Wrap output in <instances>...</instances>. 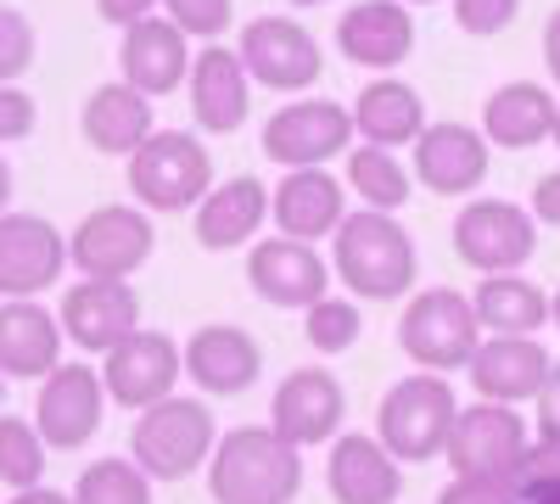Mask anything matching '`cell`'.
<instances>
[{"label": "cell", "instance_id": "cb8c5ba5", "mask_svg": "<svg viewBox=\"0 0 560 504\" xmlns=\"http://www.w3.org/2000/svg\"><path fill=\"white\" fill-rule=\"evenodd\" d=\"M247 107H253V79H247L242 57L230 51V45H202L197 62H191V113H197V129L236 134L247 124Z\"/></svg>", "mask_w": 560, "mask_h": 504}, {"label": "cell", "instance_id": "ee69618b", "mask_svg": "<svg viewBox=\"0 0 560 504\" xmlns=\"http://www.w3.org/2000/svg\"><path fill=\"white\" fill-rule=\"evenodd\" d=\"M533 219H544L549 231H560V168L533 186Z\"/></svg>", "mask_w": 560, "mask_h": 504}, {"label": "cell", "instance_id": "603a6c76", "mask_svg": "<svg viewBox=\"0 0 560 504\" xmlns=\"http://www.w3.org/2000/svg\"><path fill=\"white\" fill-rule=\"evenodd\" d=\"M118 68H124V84H135L140 96H168V90L191 79V45L168 17H147L124 28Z\"/></svg>", "mask_w": 560, "mask_h": 504}, {"label": "cell", "instance_id": "e575fe53", "mask_svg": "<svg viewBox=\"0 0 560 504\" xmlns=\"http://www.w3.org/2000/svg\"><path fill=\"white\" fill-rule=\"evenodd\" d=\"M303 331H308V348L314 353H348L364 331V314L348 303V297H319L303 319Z\"/></svg>", "mask_w": 560, "mask_h": 504}, {"label": "cell", "instance_id": "d4e9b609", "mask_svg": "<svg viewBox=\"0 0 560 504\" xmlns=\"http://www.w3.org/2000/svg\"><path fill=\"white\" fill-rule=\"evenodd\" d=\"M337 45L359 68H398L415 51L409 7H398V0H359V7H348L342 23H337Z\"/></svg>", "mask_w": 560, "mask_h": 504}, {"label": "cell", "instance_id": "7dc6e473", "mask_svg": "<svg viewBox=\"0 0 560 504\" xmlns=\"http://www.w3.org/2000/svg\"><path fill=\"white\" fill-rule=\"evenodd\" d=\"M7 202H12V163L0 157V213H7Z\"/></svg>", "mask_w": 560, "mask_h": 504}, {"label": "cell", "instance_id": "44dd1931", "mask_svg": "<svg viewBox=\"0 0 560 504\" xmlns=\"http://www.w3.org/2000/svg\"><path fill=\"white\" fill-rule=\"evenodd\" d=\"M415 179L438 197H465L488 179V134L465 124H432L415 141Z\"/></svg>", "mask_w": 560, "mask_h": 504}, {"label": "cell", "instance_id": "c3c4849f", "mask_svg": "<svg viewBox=\"0 0 560 504\" xmlns=\"http://www.w3.org/2000/svg\"><path fill=\"white\" fill-rule=\"evenodd\" d=\"M549 319H555V331H560V292L549 297Z\"/></svg>", "mask_w": 560, "mask_h": 504}, {"label": "cell", "instance_id": "5b68a950", "mask_svg": "<svg viewBox=\"0 0 560 504\" xmlns=\"http://www.w3.org/2000/svg\"><path fill=\"white\" fill-rule=\"evenodd\" d=\"M398 348L432 376H448V371H459V364H471V353L482 348L477 303L448 292V286L415 292L404 319H398Z\"/></svg>", "mask_w": 560, "mask_h": 504}, {"label": "cell", "instance_id": "4316f807", "mask_svg": "<svg viewBox=\"0 0 560 504\" xmlns=\"http://www.w3.org/2000/svg\"><path fill=\"white\" fill-rule=\"evenodd\" d=\"M269 186L253 174H236L224 179V186H213L197 208V242L208 253H230V247H247L258 236V224L269 219Z\"/></svg>", "mask_w": 560, "mask_h": 504}, {"label": "cell", "instance_id": "8d00e7d4", "mask_svg": "<svg viewBox=\"0 0 560 504\" xmlns=\"http://www.w3.org/2000/svg\"><path fill=\"white\" fill-rule=\"evenodd\" d=\"M34 51H39V34H34L28 12L0 7V84H18L34 68Z\"/></svg>", "mask_w": 560, "mask_h": 504}, {"label": "cell", "instance_id": "d590c367", "mask_svg": "<svg viewBox=\"0 0 560 504\" xmlns=\"http://www.w3.org/2000/svg\"><path fill=\"white\" fill-rule=\"evenodd\" d=\"M510 488H516L522 504H555L560 499V443H533L522 454L516 477H510Z\"/></svg>", "mask_w": 560, "mask_h": 504}, {"label": "cell", "instance_id": "681fc988", "mask_svg": "<svg viewBox=\"0 0 560 504\" xmlns=\"http://www.w3.org/2000/svg\"><path fill=\"white\" fill-rule=\"evenodd\" d=\"M398 7H432V0H398Z\"/></svg>", "mask_w": 560, "mask_h": 504}, {"label": "cell", "instance_id": "7bdbcfd3", "mask_svg": "<svg viewBox=\"0 0 560 504\" xmlns=\"http://www.w3.org/2000/svg\"><path fill=\"white\" fill-rule=\"evenodd\" d=\"M538 437L544 443H560V364L549 371V382L538 392Z\"/></svg>", "mask_w": 560, "mask_h": 504}, {"label": "cell", "instance_id": "8fae6325", "mask_svg": "<svg viewBox=\"0 0 560 504\" xmlns=\"http://www.w3.org/2000/svg\"><path fill=\"white\" fill-rule=\"evenodd\" d=\"M102 415H107V382H102V371H90V364L62 359L57 371L39 382L34 426H39L45 448H84L102 432Z\"/></svg>", "mask_w": 560, "mask_h": 504}, {"label": "cell", "instance_id": "836d02e7", "mask_svg": "<svg viewBox=\"0 0 560 504\" xmlns=\"http://www.w3.org/2000/svg\"><path fill=\"white\" fill-rule=\"evenodd\" d=\"M45 437H39V426L34 421H23V415H0V482H7L12 493H28V488H39V477H45Z\"/></svg>", "mask_w": 560, "mask_h": 504}, {"label": "cell", "instance_id": "52a82bcc", "mask_svg": "<svg viewBox=\"0 0 560 504\" xmlns=\"http://www.w3.org/2000/svg\"><path fill=\"white\" fill-rule=\"evenodd\" d=\"M152 247H158V224L140 208L107 202L79 219V231L68 236V263L84 281H135L147 269Z\"/></svg>", "mask_w": 560, "mask_h": 504}, {"label": "cell", "instance_id": "f1b7e54d", "mask_svg": "<svg viewBox=\"0 0 560 504\" xmlns=\"http://www.w3.org/2000/svg\"><path fill=\"white\" fill-rule=\"evenodd\" d=\"M353 129L364 134V146L398 152V146H415L432 124H427V102H420L415 84H404V79H376V84L359 90Z\"/></svg>", "mask_w": 560, "mask_h": 504}, {"label": "cell", "instance_id": "d6a6232c", "mask_svg": "<svg viewBox=\"0 0 560 504\" xmlns=\"http://www.w3.org/2000/svg\"><path fill=\"white\" fill-rule=\"evenodd\" d=\"M73 504H152V477L135 460H96L73 482Z\"/></svg>", "mask_w": 560, "mask_h": 504}, {"label": "cell", "instance_id": "7a4b0ae2", "mask_svg": "<svg viewBox=\"0 0 560 504\" xmlns=\"http://www.w3.org/2000/svg\"><path fill=\"white\" fill-rule=\"evenodd\" d=\"M331 269L342 274V286L353 297H370V303H393L415 286V242L404 236V224L387 219V213H348L342 231L331 236Z\"/></svg>", "mask_w": 560, "mask_h": 504}, {"label": "cell", "instance_id": "d6986e66", "mask_svg": "<svg viewBox=\"0 0 560 504\" xmlns=\"http://www.w3.org/2000/svg\"><path fill=\"white\" fill-rule=\"evenodd\" d=\"M549 371L555 364L533 337H488L471 353V364H465V376H471V387L482 392V403H510V409H516L522 398H538Z\"/></svg>", "mask_w": 560, "mask_h": 504}, {"label": "cell", "instance_id": "f907efd6", "mask_svg": "<svg viewBox=\"0 0 560 504\" xmlns=\"http://www.w3.org/2000/svg\"><path fill=\"white\" fill-rule=\"evenodd\" d=\"M292 7H325V0H292Z\"/></svg>", "mask_w": 560, "mask_h": 504}, {"label": "cell", "instance_id": "3957f363", "mask_svg": "<svg viewBox=\"0 0 560 504\" xmlns=\"http://www.w3.org/2000/svg\"><path fill=\"white\" fill-rule=\"evenodd\" d=\"M213 448H219V426L202 398H163L152 409H140L129 432V460L152 482L191 477L197 466L213 460Z\"/></svg>", "mask_w": 560, "mask_h": 504}, {"label": "cell", "instance_id": "816d5d0a", "mask_svg": "<svg viewBox=\"0 0 560 504\" xmlns=\"http://www.w3.org/2000/svg\"><path fill=\"white\" fill-rule=\"evenodd\" d=\"M0 398H7V371H0Z\"/></svg>", "mask_w": 560, "mask_h": 504}, {"label": "cell", "instance_id": "1f68e13d", "mask_svg": "<svg viewBox=\"0 0 560 504\" xmlns=\"http://www.w3.org/2000/svg\"><path fill=\"white\" fill-rule=\"evenodd\" d=\"M348 186L364 197L370 213H393V208L409 202V168L382 146H359L348 157Z\"/></svg>", "mask_w": 560, "mask_h": 504}, {"label": "cell", "instance_id": "4dcf8cb0", "mask_svg": "<svg viewBox=\"0 0 560 504\" xmlns=\"http://www.w3.org/2000/svg\"><path fill=\"white\" fill-rule=\"evenodd\" d=\"M471 303L488 337H533L549 326V292L533 286L527 274H482Z\"/></svg>", "mask_w": 560, "mask_h": 504}, {"label": "cell", "instance_id": "f6af8a7d", "mask_svg": "<svg viewBox=\"0 0 560 504\" xmlns=\"http://www.w3.org/2000/svg\"><path fill=\"white\" fill-rule=\"evenodd\" d=\"M544 62H549V79L560 84V7H555L549 23H544Z\"/></svg>", "mask_w": 560, "mask_h": 504}, {"label": "cell", "instance_id": "ab89813d", "mask_svg": "<svg viewBox=\"0 0 560 504\" xmlns=\"http://www.w3.org/2000/svg\"><path fill=\"white\" fill-rule=\"evenodd\" d=\"M34 118H39V107H34L28 90H18V84H0V146L28 141V134H34Z\"/></svg>", "mask_w": 560, "mask_h": 504}, {"label": "cell", "instance_id": "484cf974", "mask_svg": "<svg viewBox=\"0 0 560 504\" xmlns=\"http://www.w3.org/2000/svg\"><path fill=\"white\" fill-rule=\"evenodd\" d=\"M79 129H84V141L96 146L102 157H135L158 134L152 96H140L135 84H102V90H90Z\"/></svg>", "mask_w": 560, "mask_h": 504}, {"label": "cell", "instance_id": "9a60e30c", "mask_svg": "<svg viewBox=\"0 0 560 504\" xmlns=\"http://www.w3.org/2000/svg\"><path fill=\"white\" fill-rule=\"evenodd\" d=\"M348 415V398H342V382L331 371H319V364H303V371H292L287 382L275 387L269 398V426L287 437L292 448H314L325 437H337Z\"/></svg>", "mask_w": 560, "mask_h": 504}, {"label": "cell", "instance_id": "7c38bea8", "mask_svg": "<svg viewBox=\"0 0 560 504\" xmlns=\"http://www.w3.org/2000/svg\"><path fill=\"white\" fill-rule=\"evenodd\" d=\"M185 376V348L168 337V331H135L129 342H118L107 359H102V382H107V398L124 403V409H152L163 398H174Z\"/></svg>", "mask_w": 560, "mask_h": 504}, {"label": "cell", "instance_id": "5bb4252c", "mask_svg": "<svg viewBox=\"0 0 560 504\" xmlns=\"http://www.w3.org/2000/svg\"><path fill=\"white\" fill-rule=\"evenodd\" d=\"M236 57H242L247 79L269 84V90H308L319 79V45L292 17H253L242 28Z\"/></svg>", "mask_w": 560, "mask_h": 504}, {"label": "cell", "instance_id": "277c9868", "mask_svg": "<svg viewBox=\"0 0 560 504\" xmlns=\"http://www.w3.org/2000/svg\"><path fill=\"white\" fill-rule=\"evenodd\" d=\"M454 421H459V403H454L448 382L432 376V371H420V376H404L382 398L376 443L393 454L398 466H427V460H438V454H448Z\"/></svg>", "mask_w": 560, "mask_h": 504}, {"label": "cell", "instance_id": "83f0119b", "mask_svg": "<svg viewBox=\"0 0 560 504\" xmlns=\"http://www.w3.org/2000/svg\"><path fill=\"white\" fill-rule=\"evenodd\" d=\"M325 477H331V499L337 504H398V493H404L398 460L376 437H359V432L331 443V466H325Z\"/></svg>", "mask_w": 560, "mask_h": 504}, {"label": "cell", "instance_id": "f546056e", "mask_svg": "<svg viewBox=\"0 0 560 504\" xmlns=\"http://www.w3.org/2000/svg\"><path fill=\"white\" fill-rule=\"evenodd\" d=\"M555 118H560L555 96H549L544 84H527V79L493 90L488 107H482V129H488V141H493V146H504V152H527V146L549 141V134H555Z\"/></svg>", "mask_w": 560, "mask_h": 504}, {"label": "cell", "instance_id": "db71d44e", "mask_svg": "<svg viewBox=\"0 0 560 504\" xmlns=\"http://www.w3.org/2000/svg\"><path fill=\"white\" fill-rule=\"evenodd\" d=\"M555 504H560V499H555Z\"/></svg>", "mask_w": 560, "mask_h": 504}, {"label": "cell", "instance_id": "30bf717a", "mask_svg": "<svg viewBox=\"0 0 560 504\" xmlns=\"http://www.w3.org/2000/svg\"><path fill=\"white\" fill-rule=\"evenodd\" d=\"M538 247V219L504 197H482L454 219V253L477 274H516Z\"/></svg>", "mask_w": 560, "mask_h": 504}, {"label": "cell", "instance_id": "f5cc1de1", "mask_svg": "<svg viewBox=\"0 0 560 504\" xmlns=\"http://www.w3.org/2000/svg\"><path fill=\"white\" fill-rule=\"evenodd\" d=\"M555 146H560V118H555Z\"/></svg>", "mask_w": 560, "mask_h": 504}, {"label": "cell", "instance_id": "e0dca14e", "mask_svg": "<svg viewBox=\"0 0 560 504\" xmlns=\"http://www.w3.org/2000/svg\"><path fill=\"white\" fill-rule=\"evenodd\" d=\"M269 219L280 224V236L308 242V247L325 242V236H337L342 219H348L342 179L325 174V168H292L275 186V197H269Z\"/></svg>", "mask_w": 560, "mask_h": 504}, {"label": "cell", "instance_id": "74e56055", "mask_svg": "<svg viewBox=\"0 0 560 504\" xmlns=\"http://www.w3.org/2000/svg\"><path fill=\"white\" fill-rule=\"evenodd\" d=\"M163 12L179 34H191V39H219L230 28V0H163Z\"/></svg>", "mask_w": 560, "mask_h": 504}, {"label": "cell", "instance_id": "2e32d148", "mask_svg": "<svg viewBox=\"0 0 560 504\" xmlns=\"http://www.w3.org/2000/svg\"><path fill=\"white\" fill-rule=\"evenodd\" d=\"M62 337L84 353H113L118 342H129L140 331V297L129 281H79L62 297Z\"/></svg>", "mask_w": 560, "mask_h": 504}, {"label": "cell", "instance_id": "6da1fadb", "mask_svg": "<svg viewBox=\"0 0 560 504\" xmlns=\"http://www.w3.org/2000/svg\"><path fill=\"white\" fill-rule=\"evenodd\" d=\"M208 488L213 504H292L303 488V448L275 426H236L213 448Z\"/></svg>", "mask_w": 560, "mask_h": 504}, {"label": "cell", "instance_id": "8992f818", "mask_svg": "<svg viewBox=\"0 0 560 504\" xmlns=\"http://www.w3.org/2000/svg\"><path fill=\"white\" fill-rule=\"evenodd\" d=\"M129 191L152 213L202 208V197L213 191V157H208V146L197 141V134L158 129L152 141L129 157Z\"/></svg>", "mask_w": 560, "mask_h": 504}, {"label": "cell", "instance_id": "b9f144b4", "mask_svg": "<svg viewBox=\"0 0 560 504\" xmlns=\"http://www.w3.org/2000/svg\"><path fill=\"white\" fill-rule=\"evenodd\" d=\"M158 7H163V0H96L102 23H113V28H135V23H147V17H158Z\"/></svg>", "mask_w": 560, "mask_h": 504}, {"label": "cell", "instance_id": "60d3db41", "mask_svg": "<svg viewBox=\"0 0 560 504\" xmlns=\"http://www.w3.org/2000/svg\"><path fill=\"white\" fill-rule=\"evenodd\" d=\"M438 504H522V499H516L510 482H465V477H454V488H443Z\"/></svg>", "mask_w": 560, "mask_h": 504}, {"label": "cell", "instance_id": "ffe728a7", "mask_svg": "<svg viewBox=\"0 0 560 504\" xmlns=\"http://www.w3.org/2000/svg\"><path fill=\"white\" fill-rule=\"evenodd\" d=\"M62 319L45 303H0V371H7V382H45L62 364Z\"/></svg>", "mask_w": 560, "mask_h": 504}, {"label": "cell", "instance_id": "4fadbf2b", "mask_svg": "<svg viewBox=\"0 0 560 504\" xmlns=\"http://www.w3.org/2000/svg\"><path fill=\"white\" fill-rule=\"evenodd\" d=\"M68 269V236L39 213H0V297L23 303L57 286Z\"/></svg>", "mask_w": 560, "mask_h": 504}, {"label": "cell", "instance_id": "bcb514c9", "mask_svg": "<svg viewBox=\"0 0 560 504\" xmlns=\"http://www.w3.org/2000/svg\"><path fill=\"white\" fill-rule=\"evenodd\" d=\"M7 504H73V493H57V488H28V493H12Z\"/></svg>", "mask_w": 560, "mask_h": 504}, {"label": "cell", "instance_id": "f35d334b", "mask_svg": "<svg viewBox=\"0 0 560 504\" xmlns=\"http://www.w3.org/2000/svg\"><path fill=\"white\" fill-rule=\"evenodd\" d=\"M516 12H522V0H454V23L465 34H477V39L504 34L510 23H516Z\"/></svg>", "mask_w": 560, "mask_h": 504}, {"label": "cell", "instance_id": "7402d4cb", "mask_svg": "<svg viewBox=\"0 0 560 504\" xmlns=\"http://www.w3.org/2000/svg\"><path fill=\"white\" fill-rule=\"evenodd\" d=\"M264 353L242 326H202L185 342V376H191L208 398H236L258 382Z\"/></svg>", "mask_w": 560, "mask_h": 504}, {"label": "cell", "instance_id": "ac0fdd59", "mask_svg": "<svg viewBox=\"0 0 560 504\" xmlns=\"http://www.w3.org/2000/svg\"><path fill=\"white\" fill-rule=\"evenodd\" d=\"M247 281L253 292L269 303V308H314L325 297V258L308 247V242H292V236H269L253 247L247 258Z\"/></svg>", "mask_w": 560, "mask_h": 504}, {"label": "cell", "instance_id": "9c48e42d", "mask_svg": "<svg viewBox=\"0 0 560 504\" xmlns=\"http://www.w3.org/2000/svg\"><path fill=\"white\" fill-rule=\"evenodd\" d=\"M353 134H359L353 107L303 96V102H287L264 124V157L280 168H325L337 152H348Z\"/></svg>", "mask_w": 560, "mask_h": 504}, {"label": "cell", "instance_id": "ba28073f", "mask_svg": "<svg viewBox=\"0 0 560 504\" xmlns=\"http://www.w3.org/2000/svg\"><path fill=\"white\" fill-rule=\"evenodd\" d=\"M527 448H533L527 443V421L510 403H471V409H459L443 460L465 482H510Z\"/></svg>", "mask_w": 560, "mask_h": 504}]
</instances>
